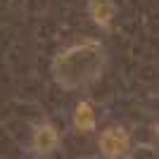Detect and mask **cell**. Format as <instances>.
Segmentation results:
<instances>
[{"label":"cell","mask_w":159,"mask_h":159,"mask_svg":"<svg viewBox=\"0 0 159 159\" xmlns=\"http://www.w3.org/2000/svg\"><path fill=\"white\" fill-rule=\"evenodd\" d=\"M74 126L79 131H90L95 128V107L90 102H81L74 112Z\"/></svg>","instance_id":"obj_5"},{"label":"cell","mask_w":159,"mask_h":159,"mask_svg":"<svg viewBox=\"0 0 159 159\" xmlns=\"http://www.w3.org/2000/svg\"><path fill=\"white\" fill-rule=\"evenodd\" d=\"M88 12H90V17H93L95 24L107 26V24L112 21V17H114V5L109 0H93L90 7H88Z\"/></svg>","instance_id":"obj_4"},{"label":"cell","mask_w":159,"mask_h":159,"mask_svg":"<svg viewBox=\"0 0 159 159\" xmlns=\"http://www.w3.org/2000/svg\"><path fill=\"white\" fill-rule=\"evenodd\" d=\"M105 62V48L98 40H83V43H76L69 50H64L55 60L52 74L62 88H83L100 79Z\"/></svg>","instance_id":"obj_1"},{"label":"cell","mask_w":159,"mask_h":159,"mask_svg":"<svg viewBox=\"0 0 159 159\" xmlns=\"http://www.w3.org/2000/svg\"><path fill=\"white\" fill-rule=\"evenodd\" d=\"M157 135H159V126H157Z\"/></svg>","instance_id":"obj_6"},{"label":"cell","mask_w":159,"mask_h":159,"mask_svg":"<svg viewBox=\"0 0 159 159\" xmlns=\"http://www.w3.org/2000/svg\"><path fill=\"white\" fill-rule=\"evenodd\" d=\"M126 147H128V133L121 126H112L107 131H102V135H100V150H102L105 157H109V159L121 157L126 152Z\"/></svg>","instance_id":"obj_2"},{"label":"cell","mask_w":159,"mask_h":159,"mask_svg":"<svg viewBox=\"0 0 159 159\" xmlns=\"http://www.w3.org/2000/svg\"><path fill=\"white\" fill-rule=\"evenodd\" d=\"M57 143H60V138H57V131L52 126H40L33 133V150L40 152V154L52 152L55 147H57Z\"/></svg>","instance_id":"obj_3"}]
</instances>
